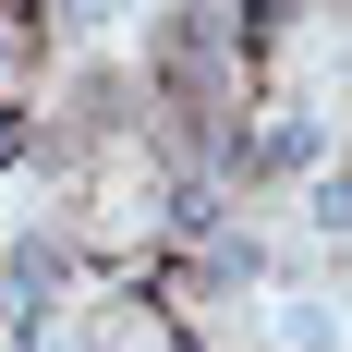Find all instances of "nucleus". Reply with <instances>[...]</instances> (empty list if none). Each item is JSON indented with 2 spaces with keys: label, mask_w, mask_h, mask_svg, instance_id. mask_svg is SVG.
I'll return each mask as SVG.
<instances>
[{
  "label": "nucleus",
  "mask_w": 352,
  "mask_h": 352,
  "mask_svg": "<svg viewBox=\"0 0 352 352\" xmlns=\"http://www.w3.org/2000/svg\"><path fill=\"white\" fill-rule=\"evenodd\" d=\"M0 12H25V0H0Z\"/></svg>",
  "instance_id": "1"
}]
</instances>
